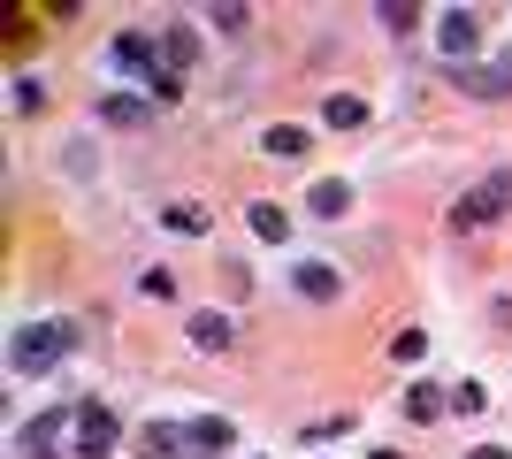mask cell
Listing matches in <instances>:
<instances>
[{"instance_id":"8fae6325","label":"cell","mask_w":512,"mask_h":459,"mask_svg":"<svg viewBox=\"0 0 512 459\" xmlns=\"http://www.w3.org/2000/svg\"><path fill=\"white\" fill-rule=\"evenodd\" d=\"M291 284H299L306 299H337V268H329V261H299V276H291Z\"/></svg>"},{"instance_id":"ac0fdd59","label":"cell","mask_w":512,"mask_h":459,"mask_svg":"<svg viewBox=\"0 0 512 459\" xmlns=\"http://www.w3.org/2000/svg\"><path fill=\"white\" fill-rule=\"evenodd\" d=\"M100 115H107V123H138V115H146V108H138L130 92H115V100H100Z\"/></svg>"},{"instance_id":"4fadbf2b","label":"cell","mask_w":512,"mask_h":459,"mask_svg":"<svg viewBox=\"0 0 512 459\" xmlns=\"http://www.w3.org/2000/svg\"><path fill=\"white\" fill-rule=\"evenodd\" d=\"M406 414L413 421H444V391H436V383H413V391H406Z\"/></svg>"},{"instance_id":"277c9868","label":"cell","mask_w":512,"mask_h":459,"mask_svg":"<svg viewBox=\"0 0 512 459\" xmlns=\"http://www.w3.org/2000/svg\"><path fill=\"white\" fill-rule=\"evenodd\" d=\"M115 452V414L107 406H77V459H107Z\"/></svg>"},{"instance_id":"ba28073f","label":"cell","mask_w":512,"mask_h":459,"mask_svg":"<svg viewBox=\"0 0 512 459\" xmlns=\"http://www.w3.org/2000/svg\"><path fill=\"white\" fill-rule=\"evenodd\" d=\"M54 444H62V414H39L23 429V459H54Z\"/></svg>"},{"instance_id":"5bb4252c","label":"cell","mask_w":512,"mask_h":459,"mask_svg":"<svg viewBox=\"0 0 512 459\" xmlns=\"http://www.w3.org/2000/svg\"><path fill=\"white\" fill-rule=\"evenodd\" d=\"M260 146L276 153V161H299V153H306V131H299V123H276V131L260 138Z\"/></svg>"},{"instance_id":"8992f818","label":"cell","mask_w":512,"mask_h":459,"mask_svg":"<svg viewBox=\"0 0 512 459\" xmlns=\"http://www.w3.org/2000/svg\"><path fill=\"white\" fill-rule=\"evenodd\" d=\"M459 92H474V100H497V92H512V62H490V69H459Z\"/></svg>"},{"instance_id":"52a82bcc","label":"cell","mask_w":512,"mask_h":459,"mask_svg":"<svg viewBox=\"0 0 512 459\" xmlns=\"http://www.w3.org/2000/svg\"><path fill=\"white\" fill-rule=\"evenodd\" d=\"M230 437H237V429H230L222 414H207V421H192V429H184V444H192V452H230Z\"/></svg>"},{"instance_id":"ffe728a7","label":"cell","mask_w":512,"mask_h":459,"mask_svg":"<svg viewBox=\"0 0 512 459\" xmlns=\"http://www.w3.org/2000/svg\"><path fill=\"white\" fill-rule=\"evenodd\" d=\"M421 352H428V337H421V329H406V337L390 345V360H421Z\"/></svg>"},{"instance_id":"30bf717a","label":"cell","mask_w":512,"mask_h":459,"mask_svg":"<svg viewBox=\"0 0 512 459\" xmlns=\"http://www.w3.org/2000/svg\"><path fill=\"white\" fill-rule=\"evenodd\" d=\"M176 444H184V429H169V421H146V429H138V459H176Z\"/></svg>"},{"instance_id":"d6986e66","label":"cell","mask_w":512,"mask_h":459,"mask_svg":"<svg viewBox=\"0 0 512 459\" xmlns=\"http://www.w3.org/2000/svg\"><path fill=\"white\" fill-rule=\"evenodd\" d=\"M344 429H352V414H321L314 429H306V437H314V444H329V437H344Z\"/></svg>"},{"instance_id":"44dd1931","label":"cell","mask_w":512,"mask_h":459,"mask_svg":"<svg viewBox=\"0 0 512 459\" xmlns=\"http://www.w3.org/2000/svg\"><path fill=\"white\" fill-rule=\"evenodd\" d=\"M474 459H512V452H497V444H482V452H474Z\"/></svg>"},{"instance_id":"3957f363","label":"cell","mask_w":512,"mask_h":459,"mask_svg":"<svg viewBox=\"0 0 512 459\" xmlns=\"http://www.w3.org/2000/svg\"><path fill=\"white\" fill-rule=\"evenodd\" d=\"M115 62H123L130 77H146V85L161 92V100H169V92H176V77H169V69H161V62H153V39H138V31H123V39H115Z\"/></svg>"},{"instance_id":"5b68a950","label":"cell","mask_w":512,"mask_h":459,"mask_svg":"<svg viewBox=\"0 0 512 459\" xmlns=\"http://www.w3.org/2000/svg\"><path fill=\"white\" fill-rule=\"evenodd\" d=\"M436 46H444V54H459V62H467L474 46H482V16H474V8H451V16L436 23Z\"/></svg>"},{"instance_id":"7a4b0ae2","label":"cell","mask_w":512,"mask_h":459,"mask_svg":"<svg viewBox=\"0 0 512 459\" xmlns=\"http://www.w3.org/2000/svg\"><path fill=\"white\" fill-rule=\"evenodd\" d=\"M512 215V176H490V184H474L459 207H451V230H482V222Z\"/></svg>"},{"instance_id":"6da1fadb","label":"cell","mask_w":512,"mask_h":459,"mask_svg":"<svg viewBox=\"0 0 512 459\" xmlns=\"http://www.w3.org/2000/svg\"><path fill=\"white\" fill-rule=\"evenodd\" d=\"M69 345H77V329H69V322H31V329H16V375L54 368V352H69Z\"/></svg>"},{"instance_id":"9c48e42d","label":"cell","mask_w":512,"mask_h":459,"mask_svg":"<svg viewBox=\"0 0 512 459\" xmlns=\"http://www.w3.org/2000/svg\"><path fill=\"white\" fill-rule=\"evenodd\" d=\"M184 329H192V345H199V352H230V322H222V314H207V306H199Z\"/></svg>"},{"instance_id":"7c38bea8","label":"cell","mask_w":512,"mask_h":459,"mask_svg":"<svg viewBox=\"0 0 512 459\" xmlns=\"http://www.w3.org/2000/svg\"><path fill=\"white\" fill-rule=\"evenodd\" d=\"M306 199H314V215H344V207H352V184H337V176H321V184H314Z\"/></svg>"},{"instance_id":"e0dca14e","label":"cell","mask_w":512,"mask_h":459,"mask_svg":"<svg viewBox=\"0 0 512 459\" xmlns=\"http://www.w3.org/2000/svg\"><path fill=\"white\" fill-rule=\"evenodd\" d=\"M169 230H184V238H192V230H207V207H199V199H192V207L176 199V207H169Z\"/></svg>"},{"instance_id":"2e32d148","label":"cell","mask_w":512,"mask_h":459,"mask_svg":"<svg viewBox=\"0 0 512 459\" xmlns=\"http://www.w3.org/2000/svg\"><path fill=\"white\" fill-rule=\"evenodd\" d=\"M253 238H268V245L291 238V230H283V207H268V199H260V207H253Z\"/></svg>"},{"instance_id":"9a60e30c","label":"cell","mask_w":512,"mask_h":459,"mask_svg":"<svg viewBox=\"0 0 512 459\" xmlns=\"http://www.w3.org/2000/svg\"><path fill=\"white\" fill-rule=\"evenodd\" d=\"M329 123H337V131H360V123H367V100H360V92H337V100H329Z\"/></svg>"}]
</instances>
